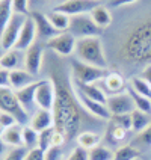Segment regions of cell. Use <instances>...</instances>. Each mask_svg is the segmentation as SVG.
<instances>
[{"label":"cell","mask_w":151,"mask_h":160,"mask_svg":"<svg viewBox=\"0 0 151 160\" xmlns=\"http://www.w3.org/2000/svg\"><path fill=\"white\" fill-rule=\"evenodd\" d=\"M50 74L56 88V98L52 110L54 116V128L62 133L67 141H71L79 136L83 107L76 97L71 79L65 74L62 63L53 61L50 63Z\"/></svg>","instance_id":"cell-1"},{"label":"cell","mask_w":151,"mask_h":160,"mask_svg":"<svg viewBox=\"0 0 151 160\" xmlns=\"http://www.w3.org/2000/svg\"><path fill=\"white\" fill-rule=\"evenodd\" d=\"M116 58L119 62L132 65L151 63V14L134 20L121 32Z\"/></svg>","instance_id":"cell-2"},{"label":"cell","mask_w":151,"mask_h":160,"mask_svg":"<svg viewBox=\"0 0 151 160\" xmlns=\"http://www.w3.org/2000/svg\"><path fill=\"white\" fill-rule=\"evenodd\" d=\"M74 53L82 62L106 70L107 59L106 53H104V47H103V41L100 39V36L79 38Z\"/></svg>","instance_id":"cell-3"},{"label":"cell","mask_w":151,"mask_h":160,"mask_svg":"<svg viewBox=\"0 0 151 160\" xmlns=\"http://www.w3.org/2000/svg\"><path fill=\"white\" fill-rule=\"evenodd\" d=\"M0 110L14 115L20 125H27L30 121L29 113L21 107L17 94L12 88H0Z\"/></svg>","instance_id":"cell-4"},{"label":"cell","mask_w":151,"mask_h":160,"mask_svg":"<svg viewBox=\"0 0 151 160\" xmlns=\"http://www.w3.org/2000/svg\"><path fill=\"white\" fill-rule=\"evenodd\" d=\"M71 70L74 80L77 83H82V85H95V83L104 79L109 72L104 68L92 67V65H88V63L77 61V59L71 62Z\"/></svg>","instance_id":"cell-5"},{"label":"cell","mask_w":151,"mask_h":160,"mask_svg":"<svg viewBox=\"0 0 151 160\" xmlns=\"http://www.w3.org/2000/svg\"><path fill=\"white\" fill-rule=\"evenodd\" d=\"M29 15H23V14H15L11 18V21L8 23V26L5 27L3 33L0 36V47L3 50H12V47H15L18 41V36H20V32L23 29V24L26 21V18Z\"/></svg>","instance_id":"cell-6"},{"label":"cell","mask_w":151,"mask_h":160,"mask_svg":"<svg viewBox=\"0 0 151 160\" xmlns=\"http://www.w3.org/2000/svg\"><path fill=\"white\" fill-rule=\"evenodd\" d=\"M68 32L73 33L74 36H80V38H86V36H101L103 35V29L98 27L94 20L88 15H76L71 17L70 21V29Z\"/></svg>","instance_id":"cell-7"},{"label":"cell","mask_w":151,"mask_h":160,"mask_svg":"<svg viewBox=\"0 0 151 160\" xmlns=\"http://www.w3.org/2000/svg\"><path fill=\"white\" fill-rule=\"evenodd\" d=\"M98 5H101L100 0H65L58 6H54L53 11L67 14L68 17H76V15H83L85 12H91Z\"/></svg>","instance_id":"cell-8"},{"label":"cell","mask_w":151,"mask_h":160,"mask_svg":"<svg viewBox=\"0 0 151 160\" xmlns=\"http://www.w3.org/2000/svg\"><path fill=\"white\" fill-rule=\"evenodd\" d=\"M54 98H56V88L52 79H44L38 82V88L35 92V103L38 109L53 110Z\"/></svg>","instance_id":"cell-9"},{"label":"cell","mask_w":151,"mask_h":160,"mask_svg":"<svg viewBox=\"0 0 151 160\" xmlns=\"http://www.w3.org/2000/svg\"><path fill=\"white\" fill-rule=\"evenodd\" d=\"M106 107L109 109L110 115H127V113H132L134 109V103L130 94L127 92L125 89L124 92L121 94H115V95H107V101H106Z\"/></svg>","instance_id":"cell-10"},{"label":"cell","mask_w":151,"mask_h":160,"mask_svg":"<svg viewBox=\"0 0 151 160\" xmlns=\"http://www.w3.org/2000/svg\"><path fill=\"white\" fill-rule=\"evenodd\" d=\"M76 44H77V39L70 32H61L59 35L53 36L52 39L47 41L48 48H52L54 53L61 54V56L73 54L76 52Z\"/></svg>","instance_id":"cell-11"},{"label":"cell","mask_w":151,"mask_h":160,"mask_svg":"<svg viewBox=\"0 0 151 160\" xmlns=\"http://www.w3.org/2000/svg\"><path fill=\"white\" fill-rule=\"evenodd\" d=\"M44 62V48L43 45L35 42L24 52V70L33 76H38Z\"/></svg>","instance_id":"cell-12"},{"label":"cell","mask_w":151,"mask_h":160,"mask_svg":"<svg viewBox=\"0 0 151 160\" xmlns=\"http://www.w3.org/2000/svg\"><path fill=\"white\" fill-rule=\"evenodd\" d=\"M73 88H74V92H76V97H77V100H79L80 106L83 107L88 113L94 115L95 118H100V119H110V118H112V115H110L109 109L106 107V104H101V103H97V101H94V100L88 98L85 94H82L74 85H73Z\"/></svg>","instance_id":"cell-13"},{"label":"cell","mask_w":151,"mask_h":160,"mask_svg":"<svg viewBox=\"0 0 151 160\" xmlns=\"http://www.w3.org/2000/svg\"><path fill=\"white\" fill-rule=\"evenodd\" d=\"M36 24L33 21L32 17H27L24 24H23V29L20 32V36H18V41L14 48H17L20 52H26L30 45L35 44V38H36Z\"/></svg>","instance_id":"cell-14"},{"label":"cell","mask_w":151,"mask_h":160,"mask_svg":"<svg viewBox=\"0 0 151 160\" xmlns=\"http://www.w3.org/2000/svg\"><path fill=\"white\" fill-rule=\"evenodd\" d=\"M29 125L32 128H35L38 133L44 132L47 128L54 127V116L52 110H45V109H36L33 115L29 121Z\"/></svg>","instance_id":"cell-15"},{"label":"cell","mask_w":151,"mask_h":160,"mask_svg":"<svg viewBox=\"0 0 151 160\" xmlns=\"http://www.w3.org/2000/svg\"><path fill=\"white\" fill-rule=\"evenodd\" d=\"M30 17L33 18V21H35V24H36V33H38V36H41L43 39H47V41H48V39H52L53 36L61 33V32H58V30L52 26V23L48 21L47 15L43 14V12L33 11Z\"/></svg>","instance_id":"cell-16"},{"label":"cell","mask_w":151,"mask_h":160,"mask_svg":"<svg viewBox=\"0 0 151 160\" xmlns=\"http://www.w3.org/2000/svg\"><path fill=\"white\" fill-rule=\"evenodd\" d=\"M101 83H103V88H104V91H106L109 95L121 94L127 88V82H125L124 76L116 71L107 72V76L101 80Z\"/></svg>","instance_id":"cell-17"},{"label":"cell","mask_w":151,"mask_h":160,"mask_svg":"<svg viewBox=\"0 0 151 160\" xmlns=\"http://www.w3.org/2000/svg\"><path fill=\"white\" fill-rule=\"evenodd\" d=\"M36 88H38V82H33L32 85H29V86H26V88L20 89V91H15L20 104H21V107L26 110L29 115H30V112H35V106H36L35 92H36Z\"/></svg>","instance_id":"cell-18"},{"label":"cell","mask_w":151,"mask_h":160,"mask_svg":"<svg viewBox=\"0 0 151 160\" xmlns=\"http://www.w3.org/2000/svg\"><path fill=\"white\" fill-rule=\"evenodd\" d=\"M33 74H30L29 71H26L24 68H18V70H12L9 72V86L14 91H20V89L26 88L29 85H32L33 80Z\"/></svg>","instance_id":"cell-19"},{"label":"cell","mask_w":151,"mask_h":160,"mask_svg":"<svg viewBox=\"0 0 151 160\" xmlns=\"http://www.w3.org/2000/svg\"><path fill=\"white\" fill-rule=\"evenodd\" d=\"M73 85L79 89L82 94H85L88 98L97 101V103H101V104H106L107 101V94L103 91V88H100L97 85H82V83H77L76 80H71Z\"/></svg>","instance_id":"cell-20"},{"label":"cell","mask_w":151,"mask_h":160,"mask_svg":"<svg viewBox=\"0 0 151 160\" xmlns=\"http://www.w3.org/2000/svg\"><path fill=\"white\" fill-rule=\"evenodd\" d=\"M21 62L24 63V56L21 54L20 50H17V48H14V50H8L6 53L2 54V58H0V68L8 70V71L18 70Z\"/></svg>","instance_id":"cell-21"},{"label":"cell","mask_w":151,"mask_h":160,"mask_svg":"<svg viewBox=\"0 0 151 160\" xmlns=\"http://www.w3.org/2000/svg\"><path fill=\"white\" fill-rule=\"evenodd\" d=\"M2 141L6 145H12V147H24L23 145V127L20 124H15L6 128L2 136Z\"/></svg>","instance_id":"cell-22"},{"label":"cell","mask_w":151,"mask_h":160,"mask_svg":"<svg viewBox=\"0 0 151 160\" xmlns=\"http://www.w3.org/2000/svg\"><path fill=\"white\" fill-rule=\"evenodd\" d=\"M91 18H92L94 23H95L98 27H101L103 30H104L106 27L110 26V23H112V15H110L109 9H107L103 3L98 5L97 8H94L91 11Z\"/></svg>","instance_id":"cell-23"},{"label":"cell","mask_w":151,"mask_h":160,"mask_svg":"<svg viewBox=\"0 0 151 160\" xmlns=\"http://www.w3.org/2000/svg\"><path fill=\"white\" fill-rule=\"evenodd\" d=\"M48 21L52 23V26L58 30V32H67L70 29V21H71V17H68L67 14H62V12H56V11H52L48 14H45Z\"/></svg>","instance_id":"cell-24"},{"label":"cell","mask_w":151,"mask_h":160,"mask_svg":"<svg viewBox=\"0 0 151 160\" xmlns=\"http://www.w3.org/2000/svg\"><path fill=\"white\" fill-rule=\"evenodd\" d=\"M77 143L80 147H83L85 150H92L95 148L97 145H100V141H101V134L100 133H95V132H83L80 133L77 138Z\"/></svg>","instance_id":"cell-25"},{"label":"cell","mask_w":151,"mask_h":160,"mask_svg":"<svg viewBox=\"0 0 151 160\" xmlns=\"http://www.w3.org/2000/svg\"><path fill=\"white\" fill-rule=\"evenodd\" d=\"M151 124V118L148 113L141 112L138 109H134L132 112V130H134L136 133L142 132L143 128H147Z\"/></svg>","instance_id":"cell-26"},{"label":"cell","mask_w":151,"mask_h":160,"mask_svg":"<svg viewBox=\"0 0 151 160\" xmlns=\"http://www.w3.org/2000/svg\"><path fill=\"white\" fill-rule=\"evenodd\" d=\"M14 15V8H12V0H2L0 2V36L3 33L5 27L8 26L11 18Z\"/></svg>","instance_id":"cell-27"},{"label":"cell","mask_w":151,"mask_h":160,"mask_svg":"<svg viewBox=\"0 0 151 160\" xmlns=\"http://www.w3.org/2000/svg\"><path fill=\"white\" fill-rule=\"evenodd\" d=\"M127 92L130 94V97H132V100H133V103H134V107H136L138 110L151 115V100L150 98H147V97H143V95H141V94H138V92L133 91L130 86H127Z\"/></svg>","instance_id":"cell-28"},{"label":"cell","mask_w":151,"mask_h":160,"mask_svg":"<svg viewBox=\"0 0 151 160\" xmlns=\"http://www.w3.org/2000/svg\"><path fill=\"white\" fill-rule=\"evenodd\" d=\"M139 157H141V150H138L132 143H128V145H123L116 150L113 160H134Z\"/></svg>","instance_id":"cell-29"},{"label":"cell","mask_w":151,"mask_h":160,"mask_svg":"<svg viewBox=\"0 0 151 160\" xmlns=\"http://www.w3.org/2000/svg\"><path fill=\"white\" fill-rule=\"evenodd\" d=\"M38 141H39V133L30 125H23V145L27 150L38 148Z\"/></svg>","instance_id":"cell-30"},{"label":"cell","mask_w":151,"mask_h":160,"mask_svg":"<svg viewBox=\"0 0 151 160\" xmlns=\"http://www.w3.org/2000/svg\"><path fill=\"white\" fill-rule=\"evenodd\" d=\"M128 86L133 89V91H136L138 94H141V95H143V97H147L151 100V86L141 76H133V77L130 79V82H128Z\"/></svg>","instance_id":"cell-31"},{"label":"cell","mask_w":151,"mask_h":160,"mask_svg":"<svg viewBox=\"0 0 151 160\" xmlns=\"http://www.w3.org/2000/svg\"><path fill=\"white\" fill-rule=\"evenodd\" d=\"M128 130H125L124 127H119V125L110 122L109 128H107V139L112 143H123L127 138Z\"/></svg>","instance_id":"cell-32"},{"label":"cell","mask_w":151,"mask_h":160,"mask_svg":"<svg viewBox=\"0 0 151 160\" xmlns=\"http://www.w3.org/2000/svg\"><path fill=\"white\" fill-rule=\"evenodd\" d=\"M132 145L136 147L138 150L139 148H148V147H151V124L134 136L133 141H132Z\"/></svg>","instance_id":"cell-33"},{"label":"cell","mask_w":151,"mask_h":160,"mask_svg":"<svg viewBox=\"0 0 151 160\" xmlns=\"http://www.w3.org/2000/svg\"><path fill=\"white\" fill-rule=\"evenodd\" d=\"M115 152L104 145H97L95 148L89 150V160H113Z\"/></svg>","instance_id":"cell-34"},{"label":"cell","mask_w":151,"mask_h":160,"mask_svg":"<svg viewBox=\"0 0 151 160\" xmlns=\"http://www.w3.org/2000/svg\"><path fill=\"white\" fill-rule=\"evenodd\" d=\"M53 133H54V127L52 128H47L44 132L39 133V141H38V148H41L44 152H47L52 148V139H53Z\"/></svg>","instance_id":"cell-35"},{"label":"cell","mask_w":151,"mask_h":160,"mask_svg":"<svg viewBox=\"0 0 151 160\" xmlns=\"http://www.w3.org/2000/svg\"><path fill=\"white\" fill-rule=\"evenodd\" d=\"M27 152H29V150H27L26 147H12V148L3 156L2 160H24L27 156Z\"/></svg>","instance_id":"cell-36"},{"label":"cell","mask_w":151,"mask_h":160,"mask_svg":"<svg viewBox=\"0 0 151 160\" xmlns=\"http://www.w3.org/2000/svg\"><path fill=\"white\" fill-rule=\"evenodd\" d=\"M110 122L119 125V127H124L125 130H132V113H127V115H113L110 118Z\"/></svg>","instance_id":"cell-37"},{"label":"cell","mask_w":151,"mask_h":160,"mask_svg":"<svg viewBox=\"0 0 151 160\" xmlns=\"http://www.w3.org/2000/svg\"><path fill=\"white\" fill-rule=\"evenodd\" d=\"M68 160H89V151L88 150H85L83 147L77 145V147L70 152Z\"/></svg>","instance_id":"cell-38"},{"label":"cell","mask_w":151,"mask_h":160,"mask_svg":"<svg viewBox=\"0 0 151 160\" xmlns=\"http://www.w3.org/2000/svg\"><path fill=\"white\" fill-rule=\"evenodd\" d=\"M15 124H18L15 116L8 113V112L0 110V125H3L5 128H9V127H12V125H15Z\"/></svg>","instance_id":"cell-39"},{"label":"cell","mask_w":151,"mask_h":160,"mask_svg":"<svg viewBox=\"0 0 151 160\" xmlns=\"http://www.w3.org/2000/svg\"><path fill=\"white\" fill-rule=\"evenodd\" d=\"M27 0H12V8H14V12L15 14H23V15H27Z\"/></svg>","instance_id":"cell-40"},{"label":"cell","mask_w":151,"mask_h":160,"mask_svg":"<svg viewBox=\"0 0 151 160\" xmlns=\"http://www.w3.org/2000/svg\"><path fill=\"white\" fill-rule=\"evenodd\" d=\"M24 160H45V152L41 148H33V150H29L26 159Z\"/></svg>","instance_id":"cell-41"},{"label":"cell","mask_w":151,"mask_h":160,"mask_svg":"<svg viewBox=\"0 0 151 160\" xmlns=\"http://www.w3.org/2000/svg\"><path fill=\"white\" fill-rule=\"evenodd\" d=\"M67 142V138L63 136L62 133H59L56 128H54V133H53V139H52V148H61L63 143Z\"/></svg>","instance_id":"cell-42"},{"label":"cell","mask_w":151,"mask_h":160,"mask_svg":"<svg viewBox=\"0 0 151 160\" xmlns=\"http://www.w3.org/2000/svg\"><path fill=\"white\" fill-rule=\"evenodd\" d=\"M9 72L11 71L0 68V88H11L9 86Z\"/></svg>","instance_id":"cell-43"},{"label":"cell","mask_w":151,"mask_h":160,"mask_svg":"<svg viewBox=\"0 0 151 160\" xmlns=\"http://www.w3.org/2000/svg\"><path fill=\"white\" fill-rule=\"evenodd\" d=\"M61 157V148H50L45 152V160H59Z\"/></svg>","instance_id":"cell-44"},{"label":"cell","mask_w":151,"mask_h":160,"mask_svg":"<svg viewBox=\"0 0 151 160\" xmlns=\"http://www.w3.org/2000/svg\"><path fill=\"white\" fill-rule=\"evenodd\" d=\"M141 77H142L148 85L151 86V63L150 65H145V68L142 70V74H141Z\"/></svg>","instance_id":"cell-45"},{"label":"cell","mask_w":151,"mask_h":160,"mask_svg":"<svg viewBox=\"0 0 151 160\" xmlns=\"http://www.w3.org/2000/svg\"><path fill=\"white\" fill-rule=\"evenodd\" d=\"M138 0H112L110 5L115 6V8H119V6H125V5H132V3H136Z\"/></svg>","instance_id":"cell-46"},{"label":"cell","mask_w":151,"mask_h":160,"mask_svg":"<svg viewBox=\"0 0 151 160\" xmlns=\"http://www.w3.org/2000/svg\"><path fill=\"white\" fill-rule=\"evenodd\" d=\"M5 150H6V143L2 141V138H0V157H3L6 152H5Z\"/></svg>","instance_id":"cell-47"},{"label":"cell","mask_w":151,"mask_h":160,"mask_svg":"<svg viewBox=\"0 0 151 160\" xmlns=\"http://www.w3.org/2000/svg\"><path fill=\"white\" fill-rule=\"evenodd\" d=\"M5 130H6V128H5L3 125H0V138L3 136V133H5Z\"/></svg>","instance_id":"cell-48"},{"label":"cell","mask_w":151,"mask_h":160,"mask_svg":"<svg viewBox=\"0 0 151 160\" xmlns=\"http://www.w3.org/2000/svg\"><path fill=\"white\" fill-rule=\"evenodd\" d=\"M134 160H141V157H139V159H134Z\"/></svg>","instance_id":"cell-49"},{"label":"cell","mask_w":151,"mask_h":160,"mask_svg":"<svg viewBox=\"0 0 151 160\" xmlns=\"http://www.w3.org/2000/svg\"><path fill=\"white\" fill-rule=\"evenodd\" d=\"M0 58H2V56H0Z\"/></svg>","instance_id":"cell-50"},{"label":"cell","mask_w":151,"mask_h":160,"mask_svg":"<svg viewBox=\"0 0 151 160\" xmlns=\"http://www.w3.org/2000/svg\"><path fill=\"white\" fill-rule=\"evenodd\" d=\"M0 2H2V0H0Z\"/></svg>","instance_id":"cell-51"}]
</instances>
